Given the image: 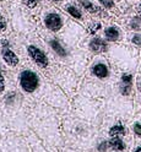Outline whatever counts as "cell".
<instances>
[{
	"mask_svg": "<svg viewBox=\"0 0 141 152\" xmlns=\"http://www.w3.org/2000/svg\"><path fill=\"white\" fill-rule=\"evenodd\" d=\"M20 85L25 92L32 93L39 85L38 75L31 70H23L20 75Z\"/></svg>",
	"mask_w": 141,
	"mask_h": 152,
	"instance_id": "cell-1",
	"label": "cell"
},
{
	"mask_svg": "<svg viewBox=\"0 0 141 152\" xmlns=\"http://www.w3.org/2000/svg\"><path fill=\"white\" fill-rule=\"evenodd\" d=\"M43 22H44V26L49 31L56 32L63 27L64 18L58 11H48L43 17Z\"/></svg>",
	"mask_w": 141,
	"mask_h": 152,
	"instance_id": "cell-2",
	"label": "cell"
},
{
	"mask_svg": "<svg viewBox=\"0 0 141 152\" xmlns=\"http://www.w3.org/2000/svg\"><path fill=\"white\" fill-rule=\"evenodd\" d=\"M27 53L30 55V58L39 66V68H47L48 66V58H47L45 53L39 49L36 45H30L27 48Z\"/></svg>",
	"mask_w": 141,
	"mask_h": 152,
	"instance_id": "cell-3",
	"label": "cell"
},
{
	"mask_svg": "<svg viewBox=\"0 0 141 152\" xmlns=\"http://www.w3.org/2000/svg\"><path fill=\"white\" fill-rule=\"evenodd\" d=\"M76 1L83 9V10L87 11L88 14L98 15V16H102L103 14H104V11H103V7L98 6L97 4H95L92 0H76Z\"/></svg>",
	"mask_w": 141,
	"mask_h": 152,
	"instance_id": "cell-4",
	"label": "cell"
},
{
	"mask_svg": "<svg viewBox=\"0 0 141 152\" xmlns=\"http://www.w3.org/2000/svg\"><path fill=\"white\" fill-rule=\"evenodd\" d=\"M88 47H90L91 52L96 53V54H98V53H104V52L108 49V44H107V42H106L104 39H102L101 37H95V38H92V39L90 41Z\"/></svg>",
	"mask_w": 141,
	"mask_h": 152,
	"instance_id": "cell-5",
	"label": "cell"
},
{
	"mask_svg": "<svg viewBox=\"0 0 141 152\" xmlns=\"http://www.w3.org/2000/svg\"><path fill=\"white\" fill-rule=\"evenodd\" d=\"M81 6L76 5L74 3H68L65 4L64 6V10L66 11L71 17H74L75 20H83V11L81 10Z\"/></svg>",
	"mask_w": 141,
	"mask_h": 152,
	"instance_id": "cell-6",
	"label": "cell"
},
{
	"mask_svg": "<svg viewBox=\"0 0 141 152\" xmlns=\"http://www.w3.org/2000/svg\"><path fill=\"white\" fill-rule=\"evenodd\" d=\"M1 56H3L4 61L7 65H10V66H16L18 64V56L10 48H9V47L1 49Z\"/></svg>",
	"mask_w": 141,
	"mask_h": 152,
	"instance_id": "cell-7",
	"label": "cell"
},
{
	"mask_svg": "<svg viewBox=\"0 0 141 152\" xmlns=\"http://www.w3.org/2000/svg\"><path fill=\"white\" fill-rule=\"evenodd\" d=\"M92 74L98 79H106L109 75L108 66L104 63H97L92 66Z\"/></svg>",
	"mask_w": 141,
	"mask_h": 152,
	"instance_id": "cell-8",
	"label": "cell"
},
{
	"mask_svg": "<svg viewBox=\"0 0 141 152\" xmlns=\"http://www.w3.org/2000/svg\"><path fill=\"white\" fill-rule=\"evenodd\" d=\"M104 37L108 42H115L120 38V31L115 26H109L104 30Z\"/></svg>",
	"mask_w": 141,
	"mask_h": 152,
	"instance_id": "cell-9",
	"label": "cell"
},
{
	"mask_svg": "<svg viewBox=\"0 0 141 152\" xmlns=\"http://www.w3.org/2000/svg\"><path fill=\"white\" fill-rule=\"evenodd\" d=\"M49 45H50V48L58 54L59 56H61V58H65V56L68 55V52L66 49L64 48V45L58 41V39H52L49 42Z\"/></svg>",
	"mask_w": 141,
	"mask_h": 152,
	"instance_id": "cell-10",
	"label": "cell"
},
{
	"mask_svg": "<svg viewBox=\"0 0 141 152\" xmlns=\"http://www.w3.org/2000/svg\"><path fill=\"white\" fill-rule=\"evenodd\" d=\"M108 145L112 147V148H114V150H118V151H123L125 148V144L123 142V140H121L120 137H112V140H109L108 142Z\"/></svg>",
	"mask_w": 141,
	"mask_h": 152,
	"instance_id": "cell-11",
	"label": "cell"
},
{
	"mask_svg": "<svg viewBox=\"0 0 141 152\" xmlns=\"http://www.w3.org/2000/svg\"><path fill=\"white\" fill-rule=\"evenodd\" d=\"M125 134V129L121 124H117L114 126H112L110 130H109V135L110 136H119V135H124Z\"/></svg>",
	"mask_w": 141,
	"mask_h": 152,
	"instance_id": "cell-12",
	"label": "cell"
},
{
	"mask_svg": "<svg viewBox=\"0 0 141 152\" xmlns=\"http://www.w3.org/2000/svg\"><path fill=\"white\" fill-rule=\"evenodd\" d=\"M97 1L103 9H106V10H113V9L115 7L114 0H97Z\"/></svg>",
	"mask_w": 141,
	"mask_h": 152,
	"instance_id": "cell-13",
	"label": "cell"
},
{
	"mask_svg": "<svg viewBox=\"0 0 141 152\" xmlns=\"http://www.w3.org/2000/svg\"><path fill=\"white\" fill-rule=\"evenodd\" d=\"M129 26H130V28H133V30H141V17L140 16L133 17L129 22Z\"/></svg>",
	"mask_w": 141,
	"mask_h": 152,
	"instance_id": "cell-14",
	"label": "cell"
},
{
	"mask_svg": "<svg viewBox=\"0 0 141 152\" xmlns=\"http://www.w3.org/2000/svg\"><path fill=\"white\" fill-rule=\"evenodd\" d=\"M131 90H133V83H124L120 82V93L124 96H129Z\"/></svg>",
	"mask_w": 141,
	"mask_h": 152,
	"instance_id": "cell-15",
	"label": "cell"
},
{
	"mask_svg": "<svg viewBox=\"0 0 141 152\" xmlns=\"http://www.w3.org/2000/svg\"><path fill=\"white\" fill-rule=\"evenodd\" d=\"M27 9H36L39 4V0H21Z\"/></svg>",
	"mask_w": 141,
	"mask_h": 152,
	"instance_id": "cell-16",
	"label": "cell"
},
{
	"mask_svg": "<svg viewBox=\"0 0 141 152\" xmlns=\"http://www.w3.org/2000/svg\"><path fill=\"white\" fill-rule=\"evenodd\" d=\"M101 27H102V25H101L99 22H92V23L88 25L87 31H88V33H91V34H95Z\"/></svg>",
	"mask_w": 141,
	"mask_h": 152,
	"instance_id": "cell-17",
	"label": "cell"
},
{
	"mask_svg": "<svg viewBox=\"0 0 141 152\" xmlns=\"http://www.w3.org/2000/svg\"><path fill=\"white\" fill-rule=\"evenodd\" d=\"M124 83H133V75L131 74H123L121 75V81Z\"/></svg>",
	"mask_w": 141,
	"mask_h": 152,
	"instance_id": "cell-18",
	"label": "cell"
},
{
	"mask_svg": "<svg viewBox=\"0 0 141 152\" xmlns=\"http://www.w3.org/2000/svg\"><path fill=\"white\" fill-rule=\"evenodd\" d=\"M131 42L137 47H141V33H135L131 37Z\"/></svg>",
	"mask_w": 141,
	"mask_h": 152,
	"instance_id": "cell-19",
	"label": "cell"
},
{
	"mask_svg": "<svg viewBox=\"0 0 141 152\" xmlns=\"http://www.w3.org/2000/svg\"><path fill=\"white\" fill-rule=\"evenodd\" d=\"M6 26H7V22H6V18H5V16L0 12V32H3V31H5V28H6Z\"/></svg>",
	"mask_w": 141,
	"mask_h": 152,
	"instance_id": "cell-20",
	"label": "cell"
},
{
	"mask_svg": "<svg viewBox=\"0 0 141 152\" xmlns=\"http://www.w3.org/2000/svg\"><path fill=\"white\" fill-rule=\"evenodd\" d=\"M134 132L137 136L141 137V124H140V123H135V124H134Z\"/></svg>",
	"mask_w": 141,
	"mask_h": 152,
	"instance_id": "cell-21",
	"label": "cell"
},
{
	"mask_svg": "<svg viewBox=\"0 0 141 152\" xmlns=\"http://www.w3.org/2000/svg\"><path fill=\"white\" fill-rule=\"evenodd\" d=\"M107 146H108V142H106V141H104V142H101V144L98 145V147H97V150H98L99 152H104V151L108 148Z\"/></svg>",
	"mask_w": 141,
	"mask_h": 152,
	"instance_id": "cell-22",
	"label": "cell"
},
{
	"mask_svg": "<svg viewBox=\"0 0 141 152\" xmlns=\"http://www.w3.org/2000/svg\"><path fill=\"white\" fill-rule=\"evenodd\" d=\"M4 90H5V79H4L3 74L0 72V92H3Z\"/></svg>",
	"mask_w": 141,
	"mask_h": 152,
	"instance_id": "cell-23",
	"label": "cell"
},
{
	"mask_svg": "<svg viewBox=\"0 0 141 152\" xmlns=\"http://www.w3.org/2000/svg\"><path fill=\"white\" fill-rule=\"evenodd\" d=\"M136 86H137V90L141 92V80H137V83H136Z\"/></svg>",
	"mask_w": 141,
	"mask_h": 152,
	"instance_id": "cell-24",
	"label": "cell"
},
{
	"mask_svg": "<svg viewBox=\"0 0 141 152\" xmlns=\"http://www.w3.org/2000/svg\"><path fill=\"white\" fill-rule=\"evenodd\" d=\"M137 14H139V16L141 17V3L137 5Z\"/></svg>",
	"mask_w": 141,
	"mask_h": 152,
	"instance_id": "cell-25",
	"label": "cell"
},
{
	"mask_svg": "<svg viewBox=\"0 0 141 152\" xmlns=\"http://www.w3.org/2000/svg\"><path fill=\"white\" fill-rule=\"evenodd\" d=\"M49 1H52V3H61V1H64V0H49Z\"/></svg>",
	"mask_w": 141,
	"mask_h": 152,
	"instance_id": "cell-26",
	"label": "cell"
},
{
	"mask_svg": "<svg viewBox=\"0 0 141 152\" xmlns=\"http://www.w3.org/2000/svg\"><path fill=\"white\" fill-rule=\"evenodd\" d=\"M135 152H141V146H140V147H137V148L135 150Z\"/></svg>",
	"mask_w": 141,
	"mask_h": 152,
	"instance_id": "cell-27",
	"label": "cell"
},
{
	"mask_svg": "<svg viewBox=\"0 0 141 152\" xmlns=\"http://www.w3.org/2000/svg\"><path fill=\"white\" fill-rule=\"evenodd\" d=\"M4 1H6V0H0V3H4Z\"/></svg>",
	"mask_w": 141,
	"mask_h": 152,
	"instance_id": "cell-28",
	"label": "cell"
}]
</instances>
